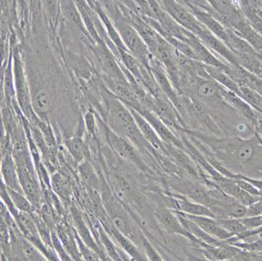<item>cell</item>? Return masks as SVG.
I'll return each instance as SVG.
<instances>
[{"instance_id":"6da1fadb","label":"cell","mask_w":262,"mask_h":261,"mask_svg":"<svg viewBox=\"0 0 262 261\" xmlns=\"http://www.w3.org/2000/svg\"><path fill=\"white\" fill-rule=\"evenodd\" d=\"M193 144L210 155L231 173L262 180V139L256 134L250 139L215 137L201 132L183 130Z\"/></svg>"},{"instance_id":"7a4b0ae2","label":"cell","mask_w":262,"mask_h":261,"mask_svg":"<svg viewBox=\"0 0 262 261\" xmlns=\"http://www.w3.org/2000/svg\"><path fill=\"white\" fill-rule=\"evenodd\" d=\"M97 118L100 123V126L102 128V133H103L104 141L102 143L108 144L109 147L116 155H118L120 158L131 163L134 166L138 167L140 170H142L143 173H145L150 178L159 180L160 176L155 174V172L150 169V167L147 165L141 151L131 142H129L128 140L117 135L113 130H110L108 128L107 125L104 123V121L99 115L97 116Z\"/></svg>"},{"instance_id":"3957f363","label":"cell","mask_w":262,"mask_h":261,"mask_svg":"<svg viewBox=\"0 0 262 261\" xmlns=\"http://www.w3.org/2000/svg\"><path fill=\"white\" fill-rule=\"evenodd\" d=\"M109 19L112 21L117 32L119 33L121 39L128 52H130L136 59L139 60L143 66L149 69V63L152 55L144 44L142 36H140L135 27L125 17L122 9Z\"/></svg>"},{"instance_id":"277c9868","label":"cell","mask_w":262,"mask_h":261,"mask_svg":"<svg viewBox=\"0 0 262 261\" xmlns=\"http://www.w3.org/2000/svg\"><path fill=\"white\" fill-rule=\"evenodd\" d=\"M160 5L163 10L178 24L181 25L186 30L190 31L195 36H202L208 30L203 26L198 18L191 12V9L177 0H159Z\"/></svg>"},{"instance_id":"5b68a950","label":"cell","mask_w":262,"mask_h":261,"mask_svg":"<svg viewBox=\"0 0 262 261\" xmlns=\"http://www.w3.org/2000/svg\"><path fill=\"white\" fill-rule=\"evenodd\" d=\"M155 219L164 235L185 237L192 244L201 245V243L181 223L178 215L173 209L160 204L155 205Z\"/></svg>"},{"instance_id":"8992f818","label":"cell","mask_w":262,"mask_h":261,"mask_svg":"<svg viewBox=\"0 0 262 261\" xmlns=\"http://www.w3.org/2000/svg\"><path fill=\"white\" fill-rule=\"evenodd\" d=\"M189 8L191 12L198 18V20L216 37L221 39L224 44L228 45L229 36H228V30L224 25L222 24L214 15L207 10H203L202 8L189 5Z\"/></svg>"},{"instance_id":"52a82bcc","label":"cell","mask_w":262,"mask_h":261,"mask_svg":"<svg viewBox=\"0 0 262 261\" xmlns=\"http://www.w3.org/2000/svg\"><path fill=\"white\" fill-rule=\"evenodd\" d=\"M68 154L71 155L72 158L78 163H82L85 160H91L92 153L89 142L86 140L85 135L79 136L74 135L68 138H64L61 143Z\"/></svg>"},{"instance_id":"ba28073f","label":"cell","mask_w":262,"mask_h":261,"mask_svg":"<svg viewBox=\"0 0 262 261\" xmlns=\"http://www.w3.org/2000/svg\"><path fill=\"white\" fill-rule=\"evenodd\" d=\"M1 176L2 183L7 188L24 193L21 187L17 165L12 155L1 156Z\"/></svg>"},{"instance_id":"9c48e42d","label":"cell","mask_w":262,"mask_h":261,"mask_svg":"<svg viewBox=\"0 0 262 261\" xmlns=\"http://www.w3.org/2000/svg\"><path fill=\"white\" fill-rule=\"evenodd\" d=\"M186 216L190 218L191 221H193L199 227H201L204 232L220 241H228L229 238L233 237V235L230 234L226 229L219 223V221L216 218L207 216Z\"/></svg>"},{"instance_id":"30bf717a","label":"cell","mask_w":262,"mask_h":261,"mask_svg":"<svg viewBox=\"0 0 262 261\" xmlns=\"http://www.w3.org/2000/svg\"><path fill=\"white\" fill-rule=\"evenodd\" d=\"M101 171H97L91 160H85L78 165V176L84 188L100 191Z\"/></svg>"},{"instance_id":"8fae6325","label":"cell","mask_w":262,"mask_h":261,"mask_svg":"<svg viewBox=\"0 0 262 261\" xmlns=\"http://www.w3.org/2000/svg\"><path fill=\"white\" fill-rule=\"evenodd\" d=\"M31 96L32 106L36 116L49 122L48 115L51 109V98L48 90L43 86L37 85L34 89H31Z\"/></svg>"},{"instance_id":"7c38bea8","label":"cell","mask_w":262,"mask_h":261,"mask_svg":"<svg viewBox=\"0 0 262 261\" xmlns=\"http://www.w3.org/2000/svg\"><path fill=\"white\" fill-rule=\"evenodd\" d=\"M130 110L133 113V116L136 120L139 129L142 132L144 139L150 143V145L155 148V150L159 151L162 155H166V149H165V143L162 142V140L159 138V136L157 135V133L155 132V129L152 128V126L143 118V116L136 111L135 109L130 108Z\"/></svg>"},{"instance_id":"4fadbf2b","label":"cell","mask_w":262,"mask_h":261,"mask_svg":"<svg viewBox=\"0 0 262 261\" xmlns=\"http://www.w3.org/2000/svg\"><path fill=\"white\" fill-rule=\"evenodd\" d=\"M168 194L172 195L176 200L177 210L180 212L186 215H191V216H207V217L215 218L214 213L210 210L209 207L201 203L192 202L188 198L179 193L168 192Z\"/></svg>"},{"instance_id":"5bb4252c","label":"cell","mask_w":262,"mask_h":261,"mask_svg":"<svg viewBox=\"0 0 262 261\" xmlns=\"http://www.w3.org/2000/svg\"><path fill=\"white\" fill-rule=\"evenodd\" d=\"M212 10V14L222 22L223 20L234 17L242 12L233 0H205Z\"/></svg>"},{"instance_id":"9a60e30c","label":"cell","mask_w":262,"mask_h":261,"mask_svg":"<svg viewBox=\"0 0 262 261\" xmlns=\"http://www.w3.org/2000/svg\"><path fill=\"white\" fill-rule=\"evenodd\" d=\"M205 69L210 78H212L214 81H216L219 84H221L228 91L233 92L236 95H238V92H239V85L227 74L226 72L223 71L222 69L207 66V65H205Z\"/></svg>"},{"instance_id":"2e32d148","label":"cell","mask_w":262,"mask_h":261,"mask_svg":"<svg viewBox=\"0 0 262 261\" xmlns=\"http://www.w3.org/2000/svg\"><path fill=\"white\" fill-rule=\"evenodd\" d=\"M7 190H8V192H9V194H10V198H11V200H12L15 207H16L19 211L30 214H33L36 212V208H35L34 205L32 204V202L29 201V199L25 195V193L11 190V189H9V188H7Z\"/></svg>"},{"instance_id":"e0dca14e","label":"cell","mask_w":262,"mask_h":261,"mask_svg":"<svg viewBox=\"0 0 262 261\" xmlns=\"http://www.w3.org/2000/svg\"><path fill=\"white\" fill-rule=\"evenodd\" d=\"M217 220L230 234L233 235V237L238 236L249 230L246 226L244 225V223L241 221V219L226 218V219H217Z\"/></svg>"},{"instance_id":"ac0fdd59","label":"cell","mask_w":262,"mask_h":261,"mask_svg":"<svg viewBox=\"0 0 262 261\" xmlns=\"http://www.w3.org/2000/svg\"><path fill=\"white\" fill-rule=\"evenodd\" d=\"M76 236H77L78 244H79V247H80V250H81V254L83 256V261H103L101 256H100V254L98 252H96V250L89 248L78 236L77 233H76Z\"/></svg>"},{"instance_id":"d6986e66","label":"cell","mask_w":262,"mask_h":261,"mask_svg":"<svg viewBox=\"0 0 262 261\" xmlns=\"http://www.w3.org/2000/svg\"><path fill=\"white\" fill-rule=\"evenodd\" d=\"M52 245H53V249H54V250L56 251V253L59 256L60 260L76 261L63 248V246H62V244L60 242L59 237H58L56 232L54 230L52 231Z\"/></svg>"},{"instance_id":"ffe728a7","label":"cell","mask_w":262,"mask_h":261,"mask_svg":"<svg viewBox=\"0 0 262 261\" xmlns=\"http://www.w3.org/2000/svg\"><path fill=\"white\" fill-rule=\"evenodd\" d=\"M241 221L249 230H256L262 227V215L244 217L241 219Z\"/></svg>"},{"instance_id":"44dd1931","label":"cell","mask_w":262,"mask_h":261,"mask_svg":"<svg viewBox=\"0 0 262 261\" xmlns=\"http://www.w3.org/2000/svg\"><path fill=\"white\" fill-rule=\"evenodd\" d=\"M258 215H262V199L259 200L258 202H254L253 204L248 206L246 217L258 216Z\"/></svg>"},{"instance_id":"7402d4cb","label":"cell","mask_w":262,"mask_h":261,"mask_svg":"<svg viewBox=\"0 0 262 261\" xmlns=\"http://www.w3.org/2000/svg\"><path fill=\"white\" fill-rule=\"evenodd\" d=\"M116 1L119 3L120 5H123V6L131 9V10L135 11V12L140 13L139 8L137 7V5L132 0H116Z\"/></svg>"},{"instance_id":"603a6c76","label":"cell","mask_w":262,"mask_h":261,"mask_svg":"<svg viewBox=\"0 0 262 261\" xmlns=\"http://www.w3.org/2000/svg\"><path fill=\"white\" fill-rule=\"evenodd\" d=\"M84 1L88 3V5H89L94 11H96V9L99 7L98 0H84Z\"/></svg>"},{"instance_id":"cb8c5ba5","label":"cell","mask_w":262,"mask_h":261,"mask_svg":"<svg viewBox=\"0 0 262 261\" xmlns=\"http://www.w3.org/2000/svg\"><path fill=\"white\" fill-rule=\"evenodd\" d=\"M256 76H258V77H260V78H262V66L261 68H260V70H259V72H258V74H257Z\"/></svg>"},{"instance_id":"d4e9b609","label":"cell","mask_w":262,"mask_h":261,"mask_svg":"<svg viewBox=\"0 0 262 261\" xmlns=\"http://www.w3.org/2000/svg\"><path fill=\"white\" fill-rule=\"evenodd\" d=\"M256 12H257V14L262 18V11H256Z\"/></svg>"}]
</instances>
